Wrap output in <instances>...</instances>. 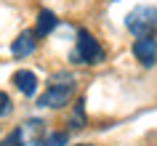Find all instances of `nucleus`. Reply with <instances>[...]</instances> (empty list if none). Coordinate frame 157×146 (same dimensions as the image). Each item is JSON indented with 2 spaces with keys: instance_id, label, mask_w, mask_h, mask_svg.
Segmentation results:
<instances>
[{
  "instance_id": "1",
  "label": "nucleus",
  "mask_w": 157,
  "mask_h": 146,
  "mask_svg": "<svg viewBox=\"0 0 157 146\" xmlns=\"http://www.w3.org/2000/svg\"><path fill=\"white\" fill-rule=\"evenodd\" d=\"M75 90H77V82H75V74L69 72H56L48 77V88L45 93L37 96V106L43 109H61L72 101Z\"/></svg>"
},
{
  "instance_id": "2",
  "label": "nucleus",
  "mask_w": 157,
  "mask_h": 146,
  "mask_svg": "<svg viewBox=\"0 0 157 146\" xmlns=\"http://www.w3.org/2000/svg\"><path fill=\"white\" fill-rule=\"evenodd\" d=\"M107 58V51L101 48V43L93 37L88 29H77V40H75V51L69 53L72 64H85V66H96Z\"/></svg>"
},
{
  "instance_id": "3",
  "label": "nucleus",
  "mask_w": 157,
  "mask_h": 146,
  "mask_svg": "<svg viewBox=\"0 0 157 146\" xmlns=\"http://www.w3.org/2000/svg\"><path fill=\"white\" fill-rule=\"evenodd\" d=\"M125 29L133 37H155V32H157V8L155 6H136L125 16Z\"/></svg>"
},
{
  "instance_id": "4",
  "label": "nucleus",
  "mask_w": 157,
  "mask_h": 146,
  "mask_svg": "<svg viewBox=\"0 0 157 146\" xmlns=\"http://www.w3.org/2000/svg\"><path fill=\"white\" fill-rule=\"evenodd\" d=\"M133 56L141 66H155L157 64V40L155 37H136L133 43Z\"/></svg>"
},
{
  "instance_id": "5",
  "label": "nucleus",
  "mask_w": 157,
  "mask_h": 146,
  "mask_svg": "<svg viewBox=\"0 0 157 146\" xmlns=\"http://www.w3.org/2000/svg\"><path fill=\"white\" fill-rule=\"evenodd\" d=\"M35 48H37V35H35L32 29L19 32V37L11 43V53L16 58H27L29 53H35Z\"/></svg>"
},
{
  "instance_id": "6",
  "label": "nucleus",
  "mask_w": 157,
  "mask_h": 146,
  "mask_svg": "<svg viewBox=\"0 0 157 146\" xmlns=\"http://www.w3.org/2000/svg\"><path fill=\"white\" fill-rule=\"evenodd\" d=\"M11 82H13L16 90L21 96H27V98H32L35 93H37V74L29 72V69H16L13 77H11Z\"/></svg>"
},
{
  "instance_id": "7",
  "label": "nucleus",
  "mask_w": 157,
  "mask_h": 146,
  "mask_svg": "<svg viewBox=\"0 0 157 146\" xmlns=\"http://www.w3.org/2000/svg\"><path fill=\"white\" fill-rule=\"evenodd\" d=\"M56 24H59L56 13L48 11V8H43L40 13H37V21H35V29H32V32L37 35V37H48V35L56 29Z\"/></svg>"
},
{
  "instance_id": "8",
  "label": "nucleus",
  "mask_w": 157,
  "mask_h": 146,
  "mask_svg": "<svg viewBox=\"0 0 157 146\" xmlns=\"http://www.w3.org/2000/svg\"><path fill=\"white\" fill-rule=\"evenodd\" d=\"M69 144V133L67 130H56V133H48V136H43L37 144L32 146H67Z\"/></svg>"
},
{
  "instance_id": "9",
  "label": "nucleus",
  "mask_w": 157,
  "mask_h": 146,
  "mask_svg": "<svg viewBox=\"0 0 157 146\" xmlns=\"http://www.w3.org/2000/svg\"><path fill=\"white\" fill-rule=\"evenodd\" d=\"M85 122H88V117H85V101L80 98V101L75 104L72 114H69V128H72V130H80V128H85Z\"/></svg>"
},
{
  "instance_id": "10",
  "label": "nucleus",
  "mask_w": 157,
  "mask_h": 146,
  "mask_svg": "<svg viewBox=\"0 0 157 146\" xmlns=\"http://www.w3.org/2000/svg\"><path fill=\"white\" fill-rule=\"evenodd\" d=\"M0 146H27V138H24V130L16 128V130H11L8 136L0 141Z\"/></svg>"
},
{
  "instance_id": "11",
  "label": "nucleus",
  "mask_w": 157,
  "mask_h": 146,
  "mask_svg": "<svg viewBox=\"0 0 157 146\" xmlns=\"http://www.w3.org/2000/svg\"><path fill=\"white\" fill-rule=\"evenodd\" d=\"M11 112H13V101L6 90H0V117H8Z\"/></svg>"
},
{
  "instance_id": "12",
  "label": "nucleus",
  "mask_w": 157,
  "mask_h": 146,
  "mask_svg": "<svg viewBox=\"0 0 157 146\" xmlns=\"http://www.w3.org/2000/svg\"><path fill=\"white\" fill-rule=\"evenodd\" d=\"M77 146H93V144H77Z\"/></svg>"
}]
</instances>
